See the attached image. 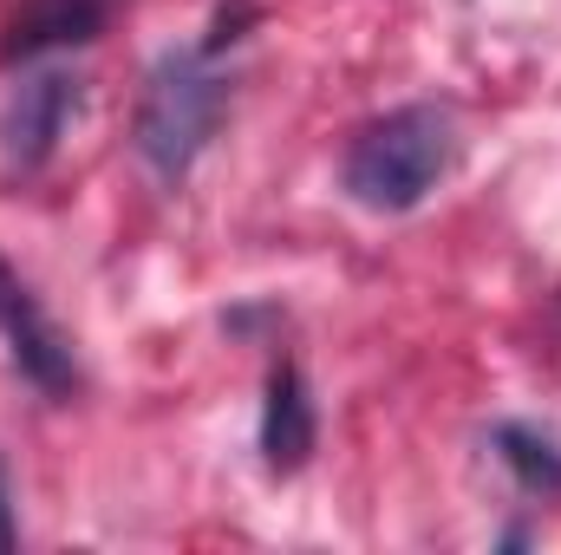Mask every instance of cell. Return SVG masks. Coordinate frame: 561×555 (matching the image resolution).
Listing matches in <instances>:
<instances>
[{"instance_id":"obj_1","label":"cell","mask_w":561,"mask_h":555,"mask_svg":"<svg viewBox=\"0 0 561 555\" xmlns=\"http://www.w3.org/2000/svg\"><path fill=\"white\" fill-rule=\"evenodd\" d=\"M450 150H457L450 112L399 105V112L373 118L353 138V150H346V190H353V203L399 216V209H412V203H424L437 190V177L450 170Z\"/></svg>"},{"instance_id":"obj_2","label":"cell","mask_w":561,"mask_h":555,"mask_svg":"<svg viewBox=\"0 0 561 555\" xmlns=\"http://www.w3.org/2000/svg\"><path fill=\"white\" fill-rule=\"evenodd\" d=\"M222 105H229V79L216 72V53L196 46V53H163L150 86H144V105H138V157L157 170V177H183L203 144L216 138L222 125Z\"/></svg>"},{"instance_id":"obj_3","label":"cell","mask_w":561,"mask_h":555,"mask_svg":"<svg viewBox=\"0 0 561 555\" xmlns=\"http://www.w3.org/2000/svg\"><path fill=\"white\" fill-rule=\"evenodd\" d=\"M0 333H7V347H13V366H20L46 399H66V393L79 386V366H72L66 333L39 314V301L26 294V281L7 269V256H0Z\"/></svg>"},{"instance_id":"obj_4","label":"cell","mask_w":561,"mask_h":555,"mask_svg":"<svg viewBox=\"0 0 561 555\" xmlns=\"http://www.w3.org/2000/svg\"><path fill=\"white\" fill-rule=\"evenodd\" d=\"M72 112H79V79H66V72L26 79L7 99V112H0V157H7V170H39L59 150Z\"/></svg>"},{"instance_id":"obj_5","label":"cell","mask_w":561,"mask_h":555,"mask_svg":"<svg viewBox=\"0 0 561 555\" xmlns=\"http://www.w3.org/2000/svg\"><path fill=\"white\" fill-rule=\"evenodd\" d=\"M262 457L275 477H294L313 457V399L300 386V366L280 360L268 373V399H262Z\"/></svg>"},{"instance_id":"obj_6","label":"cell","mask_w":561,"mask_h":555,"mask_svg":"<svg viewBox=\"0 0 561 555\" xmlns=\"http://www.w3.org/2000/svg\"><path fill=\"white\" fill-rule=\"evenodd\" d=\"M99 26H105V0H26V7L7 20L0 59H33V53H46V46L99 39Z\"/></svg>"},{"instance_id":"obj_7","label":"cell","mask_w":561,"mask_h":555,"mask_svg":"<svg viewBox=\"0 0 561 555\" xmlns=\"http://www.w3.org/2000/svg\"><path fill=\"white\" fill-rule=\"evenodd\" d=\"M496 457L516 471V484H523V490H536V497H556V490H561L556 438H542V431H529V424H496Z\"/></svg>"},{"instance_id":"obj_8","label":"cell","mask_w":561,"mask_h":555,"mask_svg":"<svg viewBox=\"0 0 561 555\" xmlns=\"http://www.w3.org/2000/svg\"><path fill=\"white\" fill-rule=\"evenodd\" d=\"M0 550H13V523H7V503H0Z\"/></svg>"}]
</instances>
